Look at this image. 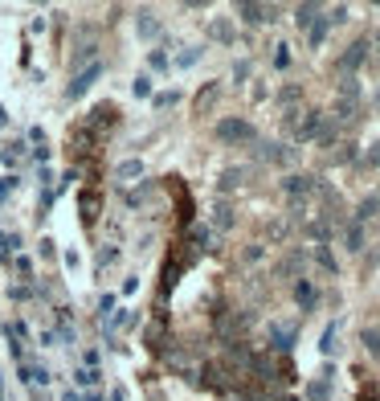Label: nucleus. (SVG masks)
Returning a JSON list of instances; mask_svg holds the SVG:
<instances>
[{
  "mask_svg": "<svg viewBox=\"0 0 380 401\" xmlns=\"http://www.w3.org/2000/svg\"><path fill=\"white\" fill-rule=\"evenodd\" d=\"M135 323H139V315H135L131 308H127V312L115 315V323H111V328H135Z\"/></svg>",
  "mask_w": 380,
  "mask_h": 401,
  "instance_id": "14",
  "label": "nucleus"
},
{
  "mask_svg": "<svg viewBox=\"0 0 380 401\" xmlns=\"http://www.w3.org/2000/svg\"><path fill=\"white\" fill-rule=\"evenodd\" d=\"M233 184H242V168H229V172H221V188H233Z\"/></svg>",
  "mask_w": 380,
  "mask_h": 401,
  "instance_id": "18",
  "label": "nucleus"
},
{
  "mask_svg": "<svg viewBox=\"0 0 380 401\" xmlns=\"http://www.w3.org/2000/svg\"><path fill=\"white\" fill-rule=\"evenodd\" d=\"M347 250H352V254H356V250H364V229H360V225H352V229H347Z\"/></svg>",
  "mask_w": 380,
  "mask_h": 401,
  "instance_id": "13",
  "label": "nucleus"
},
{
  "mask_svg": "<svg viewBox=\"0 0 380 401\" xmlns=\"http://www.w3.org/2000/svg\"><path fill=\"white\" fill-rule=\"evenodd\" d=\"M98 74H102V66H98V62H94V66H86L82 74H78V78H74V82L66 87V98H82L86 90L98 82Z\"/></svg>",
  "mask_w": 380,
  "mask_h": 401,
  "instance_id": "3",
  "label": "nucleus"
},
{
  "mask_svg": "<svg viewBox=\"0 0 380 401\" xmlns=\"http://www.w3.org/2000/svg\"><path fill=\"white\" fill-rule=\"evenodd\" d=\"M315 258H319V262H323V267H327V270H336V258H332V254H327V246H323V250H319V254H315Z\"/></svg>",
  "mask_w": 380,
  "mask_h": 401,
  "instance_id": "23",
  "label": "nucleus"
},
{
  "mask_svg": "<svg viewBox=\"0 0 380 401\" xmlns=\"http://www.w3.org/2000/svg\"><path fill=\"white\" fill-rule=\"evenodd\" d=\"M237 12H242V21H250V25H262V21H274V8H270V4H242Z\"/></svg>",
  "mask_w": 380,
  "mask_h": 401,
  "instance_id": "5",
  "label": "nucleus"
},
{
  "mask_svg": "<svg viewBox=\"0 0 380 401\" xmlns=\"http://www.w3.org/2000/svg\"><path fill=\"white\" fill-rule=\"evenodd\" d=\"M319 12H323L319 4H298V8H295V21H298V25H315V17H319Z\"/></svg>",
  "mask_w": 380,
  "mask_h": 401,
  "instance_id": "9",
  "label": "nucleus"
},
{
  "mask_svg": "<svg viewBox=\"0 0 380 401\" xmlns=\"http://www.w3.org/2000/svg\"><path fill=\"white\" fill-rule=\"evenodd\" d=\"M4 123H8V115H4V111H0V127H4Z\"/></svg>",
  "mask_w": 380,
  "mask_h": 401,
  "instance_id": "28",
  "label": "nucleus"
},
{
  "mask_svg": "<svg viewBox=\"0 0 380 401\" xmlns=\"http://www.w3.org/2000/svg\"><path fill=\"white\" fill-rule=\"evenodd\" d=\"M287 127L295 132V139H315L319 127H323V115H319V111H302V119L291 115V119H287Z\"/></svg>",
  "mask_w": 380,
  "mask_h": 401,
  "instance_id": "2",
  "label": "nucleus"
},
{
  "mask_svg": "<svg viewBox=\"0 0 380 401\" xmlns=\"http://www.w3.org/2000/svg\"><path fill=\"white\" fill-rule=\"evenodd\" d=\"M135 94H139V98L152 94V78H135Z\"/></svg>",
  "mask_w": 380,
  "mask_h": 401,
  "instance_id": "22",
  "label": "nucleus"
},
{
  "mask_svg": "<svg viewBox=\"0 0 380 401\" xmlns=\"http://www.w3.org/2000/svg\"><path fill=\"white\" fill-rule=\"evenodd\" d=\"M111 401H123V393H119V389H115V393H111Z\"/></svg>",
  "mask_w": 380,
  "mask_h": 401,
  "instance_id": "27",
  "label": "nucleus"
},
{
  "mask_svg": "<svg viewBox=\"0 0 380 401\" xmlns=\"http://www.w3.org/2000/svg\"><path fill=\"white\" fill-rule=\"evenodd\" d=\"M197 57H201V49H188V53H180V66H192Z\"/></svg>",
  "mask_w": 380,
  "mask_h": 401,
  "instance_id": "24",
  "label": "nucleus"
},
{
  "mask_svg": "<svg viewBox=\"0 0 380 401\" xmlns=\"http://www.w3.org/2000/svg\"><path fill=\"white\" fill-rule=\"evenodd\" d=\"M212 98H217V87H209V90H201V98H197V111H205Z\"/></svg>",
  "mask_w": 380,
  "mask_h": 401,
  "instance_id": "20",
  "label": "nucleus"
},
{
  "mask_svg": "<svg viewBox=\"0 0 380 401\" xmlns=\"http://www.w3.org/2000/svg\"><path fill=\"white\" fill-rule=\"evenodd\" d=\"M217 225H221V229L233 225V209H229V205H217Z\"/></svg>",
  "mask_w": 380,
  "mask_h": 401,
  "instance_id": "17",
  "label": "nucleus"
},
{
  "mask_svg": "<svg viewBox=\"0 0 380 401\" xmlns=\"http://www.w3.org/2000/svg\"><path fill=\"white\" fill-rule=\"evenodd\" d=\"M282 188H287L291 197H302V193H311L315 184H311V177H287L282 180Z\"/></svg>",
  "mask_w": 380,
  "mask_h": 401,
  "instance_id": "6",
  "label": "nucleus"
},
{
  "mask_svg": "<svg viewBox=\"0 0 380 401\" xmlns=\"http://www.w3.org/2000/svg\"><path fill=\"white\" fill-rule=\"evenodd\" d=\"M295 299H298V308H311V303H315V287H311L307 278L295 283Z\"/></svg>",
  "mask_w": 380,
  "mask_h": 401,
  "instance_id": "8",
  "label": "nucleus"
},
{
  "mask_svg": "<svg viewBox=\"0 0 380 401\" xmlns=\"http://www.w3.org/2000/svg\"><path fill=\"white\" fill-rule=\"evenodd\" d=\"M377 209H380V197H364V201H360V209H356V217H360V222H368V217H377Z\"/></svg>",
  "mask_w": 380,
  "mask_h": 401,
  "instance_id": "10",
  "label": "nucleus"
},
{
  "mask_svg": "<svg viewBox=\"0 0 380 401\" xmlns=\"http://www.w3.org/2000/svg\"><path fill=\"white\" fill-rule=\"evenodd\" d=\"M327 29H332V21H323V17H319V21L311 25V45H323V37H327Z\"/></svg>",
  "mask_w": 380,
  "mask_h": 401,
  "instance_id": "12",
  "label": "nucleus"
},
{
  "mask_svg": "<svg viewBox=\"0 0 380 401\" xmlns=\"http://www.w3.org/2000/svg\"><path fill=\"white\" fill-rule=\"evenodd\" d=\"M217 139H225V143H250V139H257V132L246 119H221L217 123Z\"/></svg>",
  "mask_w": 380,
  "mask_h": 401,
  "instance_id": "1",
  "label": "nucleus"
},
{
  "mask_svg": "<svg viewBox=\"0 0 380 401\" xmlns=\"http://www.w3.org/2000/svg\"><path fill=\"white\" fill-rule=\"evenodd\" d=\"M291 344H295V328H274V348H282V353H287Z\"/></svg>",
  "mask_w": 380,
  "mask_h": 401,
  "instance_id": "11",
  "label": "nucleus"
},
{
  "mask_svg": "<svg viewBox=\"0 0 380 401\" xmlns=\"http://www.w3.org/2000/svg\"><path fill=\"white\" fill-rule=\"evenodd\" d=\"M115 177L119 180H139L143 177V164H139V160H123V164L115 168Z\"/></svg>",
  "mask_w": 380,
  "mask_h": 401,
  "instance_id": "7",
  "label": "nucleus"
},
{
  "mask_svg": "<svg viewBox=\"0 0 380 401\" xmlns=\"http://www.w3.org/2000/svg\"><path fill=\"white\" fill-rule=\"evenodd\" d=\"M364 344H368V353H372V357H380V332H377V328H368V332H364Z\"/></svg>",
  "mask_w": 380,
  "mask_h": 401,
  "instance_id": "16",
  "label": "nucleus"
},
{
  "mask_svg": "<svg viewBox=\"0 0 380 401\" xmlns=\"http://www.w3.org/2000/svg\"><path fill=\"white\" fill-rule=\"evenodd\" d=\"M364 57H368V42H352V45H347V53L339 57V70H343V74H352V70H360V66H364Z\"/></svg>",
  "mask_w": 380,
  "mask_h": 401,
  "instance_id": "4",
  "label": "nucleus"
},
{
  "mask_svg": "<svg viewBox=\"0 0 380 401\" xmlns=\"http://www.w3.org/2000/svg\"><path fill=\"white\" fill-rule=\"evenodd\" d=\"M368 164H380V143L372 148V152H368Z\"/></svg>",
  "mask_w": 380,
  "mask_h": 401,
  "instance_id": "26",
  "label": "nucleus"
},
{
  "mask_svg": "<svg viewBox=\"0 0 380 401\" xmlns=\"http://www.w3.org/2000/svg\"><path fill=\"white\" fill-rule=\"evenodd\" d=\"M139 33H143V37H156V21H152V17H147V12H143V17H139Z\"/></svg>",
  "mask_w": 380,
  "mask_h": 401,
  "instance_id": "19",
  "label": "nucleus"
},
{
  "mask_svg": "<svg viewBox=\"0 0 380 401\" xmlns=\"http://www.w3.org/2000/svg\"><path fill=\"white\" fill-rule=\"evenodd\" d=\"M212 37H217V42H229V37H233L229 21H212Z\"/></svg>",
  "mask_w": 380,
  "mask_h": 401,
  "instance_id": "15",
  "label": "nucleus"
},
{
  "mask_svg": "<svg viewBox=\"0 0 380 401\" xmlns=\"http://www.w3.org/2000/svg\"><path fill=\"white\" fill-rule=\"evenodd\" d=\"M107 262H115V246H107V250L98 254V267H107Z\"/></svg>",
  "mask_w": 380,
  "mask_h": 401,
  "instance_id": "25",
  "label": "nucleus"
},
{
  "mask_svg": "<svg viewBox=\"0 0 380 401\" xmlns=\"http://www.w3.org/2000/svg\"><path fill=\"white\" fill-rule=\"evenodd\" d=\"M319 348H323V353H332V348H336V323L323 332V344H319Z\"/></svg>",
  "mask_w": 380,
  "mask_h": 401,
  "instance_id": "21",
  "label": "nucleus"
}]
</instances>
